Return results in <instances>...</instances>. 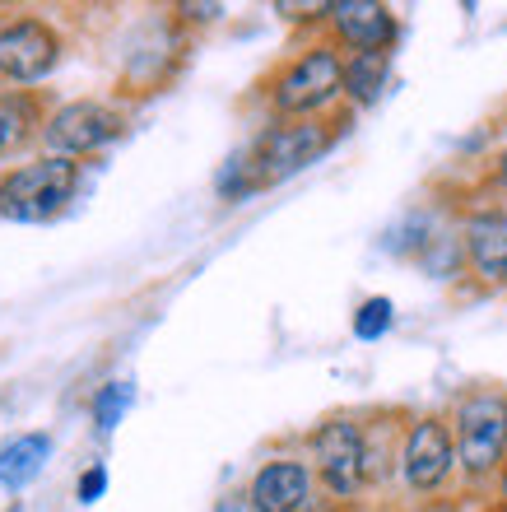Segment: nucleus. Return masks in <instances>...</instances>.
<instances>
[{
	"label": "nucleus",
	"mask_w": 507,
	"mask_h": 512,
	"mask_svg": "<svg viewBox=\"0 0 507 512\" xmlns=\"http://www.w3.org/2000/svg\"><path fill=\"white\" fill-rule=\"evenodd\" d=\"M75 187H80V163L70 159L28 163V168H14L0 182V210L10 219H24V224H42L75 196Z\"/></svg>",
	"instance_id": "nucleus-1"
},
{
	"label": "nucleus",
	"mask_w": 507,
	"mask_h": 512,
	"mask_svg": "<svg viewBox=\"0 0 507 512\" xmlns=\"http://www.w3.org/2000/svg\"><path fill=\"white\" fill-rule=\"evenodd\" d=\"M507 447V401L503 396H470L456 410V457L470 475L494 471Z\"/></svg>",
	"instance_id": "nucleus-2"
},
{
	"label": "nucleus",
	"mask_w": 507,
	"mask_h": 512,
	"mask_svg": "<svg viewBox=\"0 0 507 512\" xmlns=\"http://www.w3.org/2000/svg\"><path fill=\"white\" fill-rule=\"evenodd\" d=\"M326 140H331V135L321 131L317 122L270 131L266 140L252 149V159H242L247 182H252V187H266V182H284V177H294L298 168H307V163L326 149Z\"/></svg>",
	"instance_id": "nucleus-3"
},
{
	"label": "nucleus",
	"mask_w": 507,
	"mask_h": 512,
	"mask_svg": "<svg viewBox=\"0 0 507 512\" xmlns=\"http://www.w3.org/2000/svg\"><path fill=\"white\" fill-rule=\"evenodd\" d=\"M345 89V66L331 47H312L275 80V108L280 112H312L321 103H331Z\"/></svg>",
	"instance_id": "nucleus-4"
},
{
	"label": "nucleus",
	"mask_w": 507,
	"mask_h": 512,
	"mask_svg": "<svg viewBox=\"0 0 507 512\" xmlns=\"http://www.w3.org/2000/svg\"><path fill=\"white\" fill-rule=\"evenodd\" d=\"M312 457H317V471L326 480L331 494H354L363 485V466H368V443H363L359 424H345V419H331L312 433Z\"/></svg>",
	"instance_id": "nucleus-5"
},
{
	"label": "nucleus",
	"mask_w": 507,
	"mask_h": 512,
	"mask_svg": "<svg viewBox=\"0 0 507 512\" xmlns=\"http://www.w3.org/2000/svg\"><path fill=\"white\" fill-rule=\"evenodd\" d=\"M121 135V117L98 103H70L47 122V145L56 149V159H75L89 149H103L107 140Z\"/></svg>",
	"instance_id": "nucleus-6"
},
{
	"label": "nucleus",
	"mask_w": 507,
	"mask_h": 512,
	"mask_svg": "<svg viewBox=\"0 0 507 512\" xmlns=\"http://www.w3.org/2000/svg\"><path fill=\"white\" fill-rule=\"evenodd\" d=\"M456 461V447H452V433L447 424L438 419H419L405 438V452H401V471L410 480V489H438L447 480Z\"/></svg>",
	"instance_id": "nucleus-7"
},
{
	"label": "nucleus",
	"mask_w": 507,
	"mask_h": 512,
	"mask_svg": "<svg viewBox=\"0 0 507 512\" xmlns=\"http://www.w3.org/2000/svg\"><path fill=\"white\" fill-rule=\"evenodd\" d=\"M52 61H56V38L47 24L19 19V24L0 28V75H10V80H38Z\"/></svg>",
	"instance_id": "nucleus-8"
},
{
	"label": "nucleus",
	"mask_w": 507,
	"mask_h": 512,
	"mask_svg": "<svg viewBox=\"0 0 507 512\" xmlns=\"http://www.w3.org/2000/svg\"><path fill=\"white\" fill-rule=\"evenodd\" d=\"M307 489H312V475H307L303 461H270L256 471L247 494L261 512H298L307 503Z\"/></svg>",
	"instance_id": "nucleus-9"
},
{
	"label": "nucleus",
	"mask_w": 507,
	"mask_h": 512,
	"mask_svg": "<svg viewBox=\"0 0 507 512\" xmlns=\"http://www.w3.org/2000/svg\"><path fill=\"white\" fill-rule=\"evenodd\" d=\"M331 19L340 28V38L354 42L359 52H382L391 38V14L377 0H340V5H331Z\"/></svg>",
	"instance_id": "nucleus-10"
},
{
	"label": "nucleus",
	"mask_w": 507,
	"mask_h": 512,
	"mask_svg": "<svg viewBox=\"0 0 507 512\" xmlns=\"http://www.w3.org/2000/svg\"><path fill=\"white\" fill-rule=\"evenodd\" d=\"M470 266L480 270L484 280L507 284V219L498 215H475L466 229Z\"/></svg>",
	"instance_id": "nucleus-11"
},
{
	"label": "nucleus",
	"mask_w": 507,
	"mask_h": 512,
	"mask_svg": "<svg viewBox=\"0 0 507 512\" xmlns=\"http://www.w3.org/2000/svg\"><path fill=\"white\" fill-rule=\"evenodd\" d=\"M47 457H52V438H42V433H28V438L5 443V452H0V485L24 489L28 480H38Z\"/></svg>",
	"instance_id": "nucleus-12"
},
{
	"label": "nucleus",
	"mask_w": 507,
	"mask_h": 512,
	"mask_svg": "<svg viewBox=\"0 0 507 512\" xmlns=\"http://www.w3.org/2000/svg\"><path fill=\"white\" fill-rule=\"evenodd\" d=\"M387 84V52H359L345 66V89L354 103H373Z\"/></svg>",
	"instance_id": "nucleus-13"
},
{
	"label": "nucleus",
	"mask_w": 507,
	"mask_h": 512,
	"mask_svg": "<svg viewBox=\"0 0 507 512\" xmlns=\"http://www.w3.org/2000/svg\"><path fill=\"white\" fill-rule=\"evenodd\" d=\"M131 401H135V391H131V382H107L103 391H98V401H94V419H98V429L103 433H112L126 419V410H131Z\"/></svg>",
	"instance_id": "nucleus-14"
},
{
	"label": "nucleus",
	"mask_w": 507,
	"mask_h": 512,
	"mask_svg": "<svg viewBox=\"0 0 507 512\" xmlns=\"http://www.w3.org/2000/svg\"><path fill=\"white\" fill-rule=\"evenodd\" d=\"M391 298H368L359 308V317H354V336L359 340H377V336H387L391 331Z\"/></svg>",
	"instance_id": "nucleus-15"
},
{
	"label": "nucleus",
	"mask_w": 507,
	"mask_h": 512,
	"mask_svg": "<svg viewBox=\"0 0 507 512\" xmlns=\"http://www.w3.org/2000/svg\"><path fill=\"white\" fill-rule=\"evenodd\" d=\"M107 489V471L103 466H89V471L80 475V503H98Z\"/></svg>",
	"instance_id": "nucleus-16"
},
{
	"label": "nucleus",
	"mask_w": 507,
	"mask_h": 512,
	"mask_svg": "<svg viewBox=\"0 0 507 512\" xmlns=\"http://www.w3.org/2000/svg\"><path fill=\"white\" fill-rule=\"evenodd\" d=\"M214 512H261V508H256L252 494H224V499L214 503Z\"/></svg>",
	"instance_id": "nucleus-17"
},
{
	"label": "nucleus",
	"mask_w": 507,
	"mask_h": 512,
	"mask_svg": "<svg viewBox=\"0 0 507 512\" xmlns=\"http://www.w3.org/2000/svg\"><path fill=\"white\" fill-rule=\"evenodd\" d=\"M10 145V117H5V112H0V149Z\"/></svg>",
	"instance_id": "nucleus-18"
},
{
	"label": "nucleus",
	"mask_w": 507,
	"mask_h": 512,
	"mask_svg": "<svg viewBox=\"0 0 507 512\" xmlns=\"http://www.w3.org/2000/svg\"><path fill=\"white\" fill-rule=\"evenodd\" d=\"M498 177H503V187H507V154L498 159Z\"/></svg>",
	"instance_id": "nucleus-19"
},
{
	"label": "nucleus",
	"mask_w": 507,
	"mask_h": 512,
	"mask_svg": "<svg viewBox=\"0 0 507 512\" xmlns=\"http://www.w3.org/2000/svg\"><path fill=\"white\" fill-rule=\"evenodd\" d=\"M503 489H507V475H503Z\"/></svg>",
	"instance_id": "nucleus-20"
}]
</instances>
